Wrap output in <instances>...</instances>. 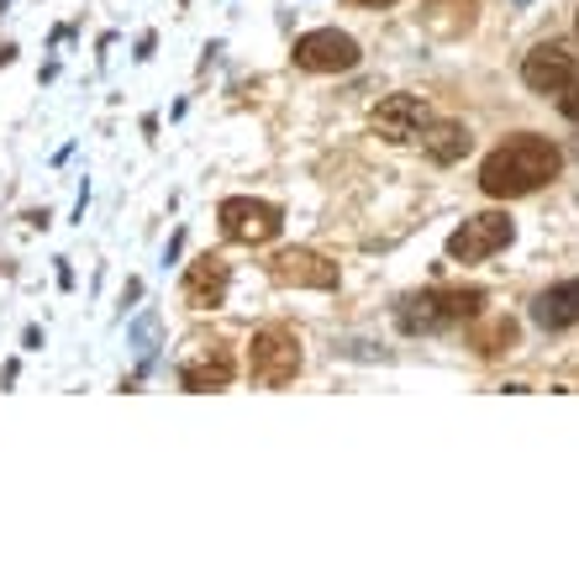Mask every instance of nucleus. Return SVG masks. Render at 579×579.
<instances>
[{
	"mask_svg": "<svg viewBox=\"0 0 579 579\" xmlns=\"http://www.w3.org/2000/svg\"><path fill=\"white\" fill-rule=\"evenodd\" d=\"M469 148H475V138L463 121H427V132H421V153L432 163H459Z\"/></svg>",
	"mask_w": 579,
	"mask_h": 579,
	"instance_id": "obj_13",
	"label": "nucleus"
},
{
	"mask_svg": "<svg viewBox=\"0 0 579 579\" xmlns=\"http://www.w3.org/2000/svg\"><path fill=\"white\" fill-rule=\"evenodd\" d=\"M521 80H527V90H538V96H563L579 80V63H575V53H563L559 42H538L527 53V63H521Z\"/></svg>",
	"mask_w": 579,
	"mask_h": 579,
	"instance_id": "obj_8",
	"label": "nucleus"
},
{
	"mask_svg": "<svg viewBox=\"0 0 579 579\" xmlns=\"http://www.w3.org/2000/svg\"><path fill=\"white\" fill-rule=\"evenodd\" d=\"M248 375L263 385V390H280L300 375V342L296 332L284 327H259L253 342H248Z\"/></svg>",
	"mask_w": 579,
	"mask_h": 579,
	"instance_id": "obj_3",
	"label": "nucleus"
},
{
	"mask_svg": "<svg viewBox=\"0 0 579 579\" xmlns=\"http://www.w3.org/2000/svg\"><path fill=\"white\" fill-rule=\"evenodd\" d=\"M232 375H238V359H232L227 348H206L200 359H190L180 369V385L190 390V396H200V390H227Z\"/></svg>",
	"mask_w": 579,
	"mask_h": 579,
	"instance_id": "obj_12",
	"label": "nucleus"
},
{
	"mask_svg": "<svg viewBox=\"0 0 579 579\" xmlns=\"http://www.w3.org/2000/svg\"><path fill=\"white\" fill-rule=\"evenodd\" d=\"M511 238H517V221L506 217V211H480V217H469L459 232L448 238V259L480 263V259H490V253H500Z\"/></svg>",
	"mask_w": 579,
	"mask_h": 579,
	"instance_id": "obj_5",
	"label": "nucleus"
},
{
	"mask_svg": "<svg viewBox=\"0 0 579 579\" xmlns=\"http://www.w3.org/2000/svg\"><path fill=\"white\" fill-rule=\"evenodd\" d=\"M559 169H563V153L553 142L538 138V132H521V138L500 142L496 153L480 163V190L490 200H517L542 190L548 180H559Z\"/></svg>",
	"mask_w": 579,
	"mask_h": 579,
	"instance_id": "obj_1",
	"label": "nucleus"
},
{
	"mask_svg": "<svg viewBox=\"0 0 579 579\" xmlns=\"http://www.w3.org/2000/svg\"><path fill=\"white\" fill-rule=\"evenodd\" d=\"M427 121H432V111H427V100L421 96H385L380 106H375V138L396 142V148H406V142H417L421 132H427Z\"/></svg>",
	"mask_w": 579,
	"mask_h": 579,
	"instance_id": "obj_7",
	"label": "nucleus"
},
{
	"mask_svg": "<svg viewBox=\"0 0 579 579\" xmlns=\"http://www.w3.org/2000/svg\"><path fill=\"white\" fill-rule=\"evenodd\" d=\"M485 306L480 284H453V290H421V296H406L396 306L400 332H442V327H459V321H475Z\"/></svg>",
	"mask_w": 579,
	"mask_h": 579,
	"instance_id": "obj_2",
	"label": "nucleus"
},
{
	"mask_svg": "<svg viewBox=\"0 0 579 579\" xmlns=\"http://www.w3.org/2000/svg\"><path fill=\"white\" fill-rule=\"evenodd\" d=\"M221 232H227V242H242V248H263V242L280 238V206H269V200H253V196H232L221 200Z\"/></svg>",
	"mask_w": 579,
	"mask_h": 579,
	"instance_id": "obj_4",
	"label": "nucleus"
},
{
	"mask_svg": "<svg viewBox=\"0 0 579 579\" xmlns=\"http://www.w3.org/2000/svg\"><path fill=\"white\" fill-rule=\"evenodd\" d=\"M475 0H427V11H421V27L432 32V38H463L469 27H475Z\"/></svg>",
	"mask_w": 579,
	"mask_h": 579,
	"instance_id": "obj_14",
	"label": "nucleus"
},
{
	"mask_svg": "<svg viewBox=\"0 0 579 579\" xmlns=\"http://www.w3.org/2000/svg\"><path fill=\"white\" fill-rule=\"evenodd\" d=\"M359 6H396V0H359Z\"/></svg>",
	"mask_w": 579,
	"mask_h": 579,
	"instance_id": "obj_17",
	"label": "nucleus"
},
{
	"mask_svg": "<svg viewBox=\"0 0 579 579\" xmlns=\"http://www.w3.org/2000/svg\"><path fill=\"white\" fill-rule=\"evenodd\" d=\"M296 69L306 74H342V69H359V42L338 32V27H321V32H306L296 38Z\"/></svg>",
	"mask_w": 579,
	"mask_h": 579,
	"instance_id": "obj_6",
	"label": "nucleus"
},
{
	"mask_svg": "<svg viewBox=\"0 0 579 579\" xmlns=\"http://www.w3.org/2000/svg\"><path fill=\"white\" fill-rule=\"evenodd\" d=\"M227 290H232V269H227V259H217V253H206V259H196L184 269L180 296L190 311H217L221 300H227Z\"/></svg>",
	"mask_w": 579,
	"mask_h": 579,
	"instance_id": "obj_10",
	"label": "nucleus"
},
{
	"mask_svg": "<svg viewBox=\"0 0 579 579\" xmlns=\"http://www.w3.org/2000/svg\"><path fill=\"white\" fill-rule=\"evenodd\" d=\"M532 321H538L542 332H563V327H575L579 321V280L548 284V290L532 300Z\"/></svg>",
	"mask_w": 579,
	"mask_h": 579,
	"instance_id": "obj_11",
	"label": "nucleus"
},
{
	"mask_svg": "<svg viewBox=\"0 0 579 579\" xmlns=\"http://www.w3.org/2000/svg\"><path fill=\"white\" fill-rule=\"evenodd\" d=\"M269 274L280 284H300V290H338V263H327L311 248H284L269 259Z\"/></svg>",
	"mask_w": 579,
	"mask_h": 579,
	"instance_id": "obj_9",
	"label": "nucleus"
},
{
	"mask_svg": "<svg viewBox=\"0 0 579 579\" xmlns=\"http://www.w3.org/2000/svg\"><path fill=\"white\" fill-rule=\"evenodd\" d=\"M475 348H480L485 359H496V353H511V348H517V321H511V317H496L490 327H480V332H475Z\"/></svg>",
	"mask_w": 579,
	"mask_h": 579,
	"instance_id": "obj_15",
	"label": "nucleus"
},
{
	"mask_svg": "<svg viewBox=\"0 0 579 579\" xmlns=\"http://www.w3.org/2000/svg\"><path fill=\"white\" fill-rule=\"evenodd\" d=\"M559 106H563V117H569V121H579V80H575V84H569V90H563V96H559Z\"/></svg>",
	"mask_w": 579,
	"mask_h": 579,
	"instance_id": "obj_16",
	"label": "nucleus"
},
{
	"mask_svg": "<svg viewBox=\"0 0 579 579\" xmlns=\"http://www.w3.org/2000/svg\"><path fill=\"white\" fill-rule=\"evenodd\" d=\"M517 6H532V0H517Z\"/></svg>",
	"mask_w": 579,
	"mask_h": 579,
	"instance_id": "obj_18",
	"label": "nucleus"
}]
</instances>
